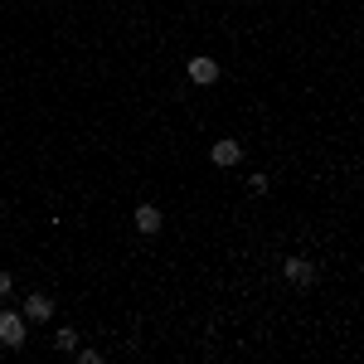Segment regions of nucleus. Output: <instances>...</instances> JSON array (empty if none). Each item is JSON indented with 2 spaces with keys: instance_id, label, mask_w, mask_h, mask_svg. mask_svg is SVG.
I'll list each match as a JSON object with an SVG mask.
<instances>
[{
  "instance_id": "obj_1",
  "label": "nucleus",
  "mask_w": 364,
  "mask_h": 364,
  "mask_svg": "<svg viewBox=\"0 0 364 364\" xmlns=\"http://www.w3.org/2000/svg\"><path fill=\"white\" fill-rule=\"evenodd\" d=\"M25 316L20 311H0V345H25Z\"/></svg>"
},
{
  "instance_id": "obj_2",
  "label": "nucleus",
  "mask_w": 364,
  "mask_h": 364,
  "mask_svg": "<svg viewBox=\"0 0 364 364\" xmlns=\"http://www.w3.org/2000/svg\"><path fill=\"white\" fill-rule=\"evenodd\" d=\"M287 282L291 287H311L316 282V267H311L306 257H287Z\"/></svg>"
},
{
  "instance_id": "obj_3",
  "label": "nucleus",
  "mask_w": 364,
  "mask_h": 364,
  "mask_svg": "<svg viewBox=\"0 0 364 364\" xmlns=\"http://www.w3.org/2000/svg\"><path fill=\"white\" fill-rule=\"evenodd\" d=\"M209 161H214V166H238V161H243V146H238V141H214Z\"/></svg>"
},
{
  "instance_id": "obj_4",
  "label": "nucleus",
  "mask_w": 364,
  "mask_h": 364,
  "mask_svg": "<svg viewBox=\"0 0 364 364\" xmlns=\"http://www.w3.org/2000/svg\"><path fill=\"white\" fill-rule=\"evenodd\" d=\"M190 78H195L199 87L214 83V78H219V63H214V58H190Z\"/></svg>"
},
{
  "instance_id": "obj_5",
  "label": "nucleus",
  "mask_w": 364,
  "mask_h": 364,
  "mask_svg": "<svg viewBox=\"0 0 364 364\" xmlns=\"http://www.w3.org/2000/svg\"><path fill=\"white\" fill-rule=\"evenodd\" d=\"M25 316L29 321H49V316H54V301H49L44 291H34V296L25 301Z\"/></svg>"
},
{
  "instance_id": "obj_6",
  "label": "nucleus",
  "mask_w": 364,
  "mask_h": 364,
  "mask_svg": "<svg viewBox=\"0 0 364 364\" xmlns=\"http://www.w3.org/2000/svg\"><path fill=\"white\" fill-rule=\"evenodd\" d=\"M136 233H161V209L141 204V209H136Z\"/></svg>"
},
{
  "instance_id": "obj_7",
  "label": "nucleus",
  "mask_w": 364,
  "mask_h": 364,
  "mask_svg": "<svg viewBox=\"0 0 364 364\" xmlns=\"http://www.w3.org/2000/svg\"><path fill=\"white\" fill-rule=\"evenodd\" d=\"M54 350H63V355H68V350H78V331L58 326V331H54Z\"/></svg>"
},
{
  "instance_id": "obj_8",
  "label": "nucleus",
  "mask_w": 364,
  "mask_h": 364,
  "mask_svg": "<svg viewBox=\"0 0 364 364\" xmlns=\"http://www.w3.org/2000/svg\"><path fill=\"white\" fill-rule=\"evenodd\" d=\"M15 291V282H10V272H0V296H10Z\"/></svg>"
}]
</instances>
